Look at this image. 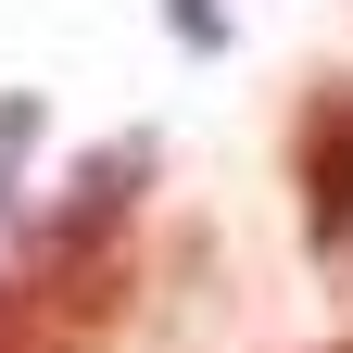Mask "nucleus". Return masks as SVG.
I'll list each match as a JSON object with an SVG mask.
<instances>
[{
  "label": "nucleus",
  "instance_id": "4",
  "mask_svg": "<svg viewBox=\"0 0 353 353\" xmlns=\"http://www.w3.org/2000/svg\"><path fill=\"white\" fill-rule=\"evenodd\" d=\"M164 26H176V38H202V51L228 38V13H214V0H164Z\"/></svg>",
  "mask_w": 353,
  "mask_h": 353
},
{
  "label": "nucleus",
  "instance_id": "5",
  "mask_svg": "<svg viewBox=\"0 0 353 353\" xmlns=\"http://www.w3.org/2000/svg\"><path fill=\"white\" fill-rule=\"evenodd\" d=\"M13 316H26V278H0V341H13Z\"/></svg>",
  "mask_w": 353,
  "mask_h": 353
},
{
  "label": "nucleus",
  "instance_id": "1",
  "mask_svg": "<svg viewBox=\"0 0 353 353\" xmlns=\"http://www.w3.org/2000/svg\"><path fill=\"white\" fill-rule=\"evenodd\" d=\"M290 202H303V252L353 278V76H316L290 101Z\"/></svg>",
  "mask_w": 353,
  "mask_h": 353
},
{
  "label": "nucleus",
  "instance_id": "6",
  "mask_svg": "<svg viewBox=\"0 0 353 353\" xmlns=\"http://www.w3.org/2000/svg\"><path fill=\"white\" fill-rule=\"evenodd\" d=\"M316 353H353V328H341V341H316Z\"/></svg>",
  "mask_w": 353,
  "mask_h": 353
},
{
  "label": "nucleus",
  "instance_id": "3",
  "mask_svg": "<svg viewBox=\"0 0 353 353\" xmlns=\"http://www.w3.org/2000/svg\"><path fill=\"white\" fill-rule=\"evenodd\" d=\"M26 139H38V101H0V202H13V164H26Z\"/></svg>",
  "mask_w": 353,
  "mask_h": 353
},
{
  "label": "nucleus",
  "instance_id": "2",
  "mask_svg": "<svg viewBox=\"0 0 353 353\" xmlns=\"http://www.w3.org/2000/svg\"><path fill=\"white\" fill-rule=\"evenodd\" d=\"M139 190H152V139H101V152L63 176V202L38 214V240H26L38 278H76L88 252H114V228L139 214Z\"/></svg>",
  "mask_w": 353,
  "mask_h": 353
}]
</instances>
